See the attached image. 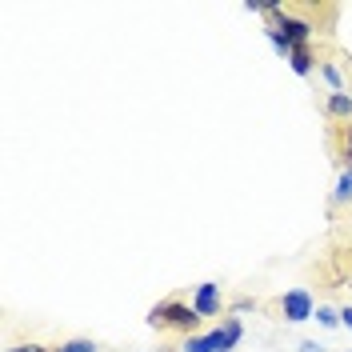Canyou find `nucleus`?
<instances>
[{
  "instance_id": "1",
  "label": "nucleus",
  "mask_w": 352,
  "mask_h": 352,
  "mask_svg": "<svg viewBox=\"0 0 352 352\" xmlns=\"http://www.w3.org/2000/svg\"><path fill=\"white\" fill-rule=\"evenodd\" d=\"M241 320H224V329L208 332V336H188L184 352H228L236 340H241Z\"/></svg>"
},
{
  "instance_id": "2",
  "label": "nucleus",
  "mask_w": 352,
  "mask_h": 352,
  "mask_svg": "<svg viewBox=\"0 0 352 352\" xmlns=\"http://www.w3.org/2000/svg\"><path fill=\"white\" fill-rule=\"evenodd\" d=\"M200 312L192 305H156L153 312H148V324H173V329H197Z\"/></svg>"
},
{
  "instance_id": "3",
  "label": "nucleus",
  "mask_w": 352,
  "mask_h": 352,
  "mask_svg": "<svg viewBox=\"0 0 352 352\" xmlns=\"http://www.w3.org/2000/svg\"><path fill=\"white\" fill-rule=\"evenodd\" d=\"M280 308H285V320H292V324H300V320H308V316H316V305H312V296H308L305 288L285 292Z\"/></svg>"
},
{
  "instance_id": "4",
  "label": "nucleus",
  "mask_w": 352,
  "mask_h": 352,
  "mask_svg": "<svg viewBox=\"0 0 352 352\" xmlns=\"http://www.w3.org/2000/svg\"><path fill=\"white\" fill-rule=\"evenodd\" d=\"M276 32H280V36H285L292 48H305L308 36H312V24L300 21V16H285V12H280V21H276Z\"/></svg>"
},
{
  "instance_id": "5",
  "label": "nucleus",
  "mask_w": 352,
  "mask_h": 352,
  "mask_svg": "<svg viewBox=\"0 0 352 352\" xmlns=\"http://www.w3.org/2000/svg\"><path fill=\"white\" fill-rule=\"evenodd\" d=\"M192 308H197L200 316H217L220 312V285H200L197 288V296H192Z\"/></svg>"
},
{
  "instance_id": "6",
  "label": "nucleus",
  "mask_w": 352,
  "mask_h": 352,
  "mask_svg": "<svg viewBox=\"0 0 352 352\" xmlns=\"http://www.w3.org/2000/svg\"><path fill=\"white\" fill-rule=\"evenodd\" d=\"M288 65H292V72H296V76H308V72H312V52H308V48H292V56H288Z\"/></svg>"
},
{
  "instance_id": "7",
  "label": "nucleus",
  "mask_w": 352,
  "mask_h": 352,
  "mask_svg": "<svg viewBox=\"0 0 352 352\" xmlns=\"http://www.w3.org/2000/svg\"><path fill=\"white\" fill-rule=\"evenodd\" d=\"M329 112L332 116H352V96L349 92H332L329 96Z\"/></svg>"
},
{
  "instance_id": "8",
  "label": "nucleus",
  "mask_w": 352,
  "mask_h": 352,
  "mask_svg": "<svg viewBox=\"0 0 352 352\" xmlns=\"http://www.w3.org/2000/svg\"><path fill=\"white\" fill-rule=\"evenodd\" d=\"M336 200H352V164L340 173V180H336Z\"/></svg>"
},
{
  "instance_id": "9",
  "label": "nucleus",
  "mask_w": 352,
  "mask_h": 352,
  "mask_svg": "<svg viewBox=\"0 0 352 352\" xmlns=\"http://www.w3.org/2000/svg\"><path fill=\"white\" fill-rule=\"evenodd\" d=\"M316 320H320V324H324V329H336V324H340V312H332V308H316Z\"/></svg>"
},
{
  "instance_id": "10",
  "label": "nucleus",
  "mask_w": 352,
  "mask_h": 352,
  "mask_svg": "<svg viewBox=\"0 0 352 352\" xmlns=\"http://www.w3.org/2000/svg\"><path fill=\"white\" fill-rule=\"evenodd\" d=\"M268 41H272V48H276V52H280V56H292V44H288L285 36H280V32H276V28H268Z\"/></svg>"
},
{
  "instance_id": "11",
  "label": "nucleus",
  "mask_w": 352,
  "mask_h": 352,
  "mask_svg": "<svg viewBox=\"0 0 352 352\" xmlns=\"http://www.w3.org/2000/svg\"><path fill=\"white\" fill-rule=\"evenodd\" d=\"M56 352H96V344H92V340H68V344H60Z\"/></svg>"
},
{
  "instance_id": "12",
  "label": "nucleus",
  "mask_w": 352,
  "mask_h": 352,
  "mask_svg": "<svg viewBox=\"0 0 352 352\" xmlns=\"http://www.w3.org/2000/svg\"><path fill=\"white\" fill-rule=\"evenodd\" d=\"M324 80L332 85V92H344V88H340V72H336L332 65H324Z\"/></svg>"
},
{
  "instance_id": "13",
  "label": "nucleus",
  "mask_w": 352,
  "mask_h": 352,
  "mask_svg": "<svg viewBox=\"0 0 352 352\" xmlns=\"http://www.w3.org/2000/svg\"><path fill=\"white\" fill-rule=\"evenodd\" d=\"M300 352H324V349H320L316 340H305V344H300Z\"/></svg>"
},
{
  "instance_id": "14",
  "label": "nucleus",
  "mask_w": 352,
  "mask_h": 352,
  "mask_svg": "<svg viewBox=\"0 0 352 352\" xmlns=\"http://www.w3.org/2000/svg\"><path fill=\"white\" fill-rule=\"evenodd\" d=\"M340 324H349V329H352V308H344V312H340Z\"/></svg>"
},
{
  "instance_id": "15",
  "label": "nucleus",
  "mask_w": 352,
  "mask_h": 352,
  "mask_svg": "<svg viewBox=\"0 0 352 352\" xmlns=\"http://www.w3.org/2000/svg\"><path fill=\"white\" fill-rule=\"evenodd\" d=\"M8 352H41V349H32V344H24V349H8Z\"/></svg>"
},
{
  "instance_id": "16",
  "label": "nucleus",
  "mask_w": 352,
  "mask_h": 352,
  "mask_svg": "<svg viewBox=\"0 0 352 352\" xmlns=\"http://www.w3.org/2000/svg\"><path fill=\"white\" fill-rule=\"evenodd\" d=\"M349 160H352V129H349Z\"/></svg>"
}]
</instances>
